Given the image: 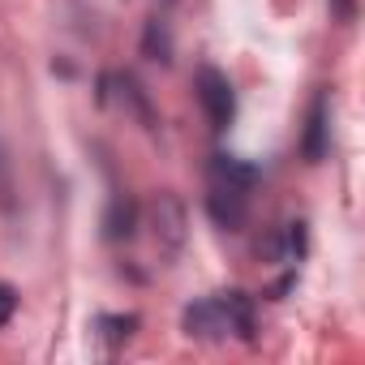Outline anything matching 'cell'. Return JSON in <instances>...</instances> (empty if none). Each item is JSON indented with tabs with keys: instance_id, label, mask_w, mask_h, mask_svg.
Segmentation results:
<instances>
[{
	"instance_id": "cell-1",
	"label": "cell",
	"mask_w": 365,
	"mask_h": 365,
	"mask_svg": "<svg viewBox=\"0 0 365 365\" xmlns=\"http://www.w3.org/2000/svg\"><path fill=\"white\" fill-rule=\"evenodd\" d=\"M198 99H202V112L211 120L215 133H224L237 116V95H232V82L228 73H220L215 65H202L198 69Z\"/></svg>"
},
{
	"instance_id": "cell-2",
	"label": "cell",
	"mask_w": 365,
	"mask_h": 365,
	"mask_svg": "<svg viewBox=\"0 0 365 365\" xmlns=\"http://www.w3.org/2000/svg\"><path fill=\"white\" fill-rule=\"evenodd\" d=\"M146 215H150L155 245H159L163 254H176L180 245H185V228H190V220H185V202H180L176 194H155Z\"/></svg>"
},
{
	"instance_id": "cell-3",
	"label": "cell",
	"mask_w": 365,
	"mask_h": 365,
	"mask_svg": "<svg viewBox=\"0 0 365 365\" xmlns=\"http://www.w3.org/2000/svg\"><path fill=\"white\" fill-rule=\"evenodd\" d=\"M207 215L224 228V232H241L245 228V215H250V194L245 190H232V185H215L207 190Z\"/></svg>"
},
{
	"instance_id": "cell-4",
	"label": "cell",
	"mask_w": 365,
	"mask_h": 365,
	"mask_svg": "<svg viewBox=\"0 0 365 365\" xmlns=\"http://www.w3.org/2000/svg\"><path fill=\"white\" fill-rule=\"evenodd\" d=\"M185 331L198 335V339H224L232 327H228V314H224L220 297H215V301H194V305L185 309Z\"/></svg>"
},
{
	"instance_id": "cell-5",
	"label": "cell",
	"mask_w": 365,
	"mask_h": 365,
	"mask_svg": "<svg viewBox=\"0 0 365 365\" xmlns=\"http://www.w3.org/2000/svg\"><path fill=\"white\" fill-rule=\"evenodd\" d=\"M207 176L215 185H232V190H245V194H254V185H258V168L237 159V155H211Z\"/></svg>"
},
{
	"instance_id": "cell-6",
	"label": "cell",
	"mask_w": 365,
	"mask_h": 365,
	"mask_svg": "<svg viewBox=\"0 0 365 365\" xmlns=\"http://www.w3.org/2000/svg\"><path fill=\"white\" fill-rule=\"evenodd\" d=\"M327 133H331V125H327V91H318L314 95V103H309V120H305V142H301V150H305V159L309 163H322L327 159Z\"/></svg>"
},
{
	"instance_id": "cell-7",
	"label": "cell",
	"mask_w": 365,
	"mask_h": 365,
	"mask_svg": "<svg viewBox=\"0 0 365 365\" xmlns=\"http://www.w3.org/2000/svg\"><path fill=\"white\" fill-rule=\"evenodd\" d=\"M138 232V202L129 194H116L103 211V237L108 241H133Z\"/></svg>"
},
{
	"instance_id": "cell-8",
	"label": "cell",
	"mask_w": 365,
	"mask_h": 365,
	"mask_svg": "<svg viewBox=\"0 0 365 365\" xmlns=\"http://www.w3.org/2000/svg\"><path fill=\"white\" fill-rule=\"evenodd\" d=\"M112 82L120 86V103H125L146 129H155V112H150V99H146V91L138 86V78H133V73H112Z\"/></svg>"
},
{
	"instance_id": "cell-9",
	"label": "cell",
	"mask_w": 365,
	"mask_h": 365,
	"mask_svg": "<svg viewBox=\"0 0 365 365\" xmlns=\"http://www.w3.org/2000/svg\"><path fill=\"white\" fill-rule=\"evenodd\" d=\"M224 314H228V327L241 335V339H254V301L245 292H224L220 297Z\"/></svg>"
},
{
	"instance_id": "cell-10",
	"label": "cell",
	"mask_w": 365,
	"mask_h": 365,
	"mask_svg": "<svg viewBox=\"0 0 365 365\" xmlns=\"http://www.w3.org/2000/svg\"><path fill=\"white\" fill-rule=\"evenodd\" d=\"M95 327H99V339H103L108 348H120V344L138 331V318H133V314H103Z\"/></svg>"
},
{
	"instance_id": "cell-11",
	"label": "cell",
	"mask_w": 365,
	"mask_h": 365,
	"mask_svg": "<svg viewBox=\"0 0 365 365\" xmlns=\"http://www.w3.org/2000/svg\"><path fill=\"white\" fill-rule=\"evenodd\" d=\"M142 52L150 56V61H172V39H168V26L159 22V18H150L146 22V35H142Z\"/></svg>"
},
{
	"instance_id": "cell-12",
	"label": "cell",
	"mask_w": 365,
	"mask_h": 365,
	"mask_svg": "<svg viewBox=\"0 0 365 365\" xmlns=\"http://www.w3.org/2000/svg\"><path fill=\"white\" fill-rule=\"evenodd\" d=\"M284 254L288 258H305V224H288V232H284Z\"/></svg>"
},
{
	"instance_id": "cell-13",
	"label": "cell",
	"mask_w": 365,
	"mask_h": 365,
	"mask_svg": "<svg viewBox=\"0 0 365 365\" xmlns=\"http://www.w3.org/2000/svg\"><path fill=\"white\" fill-rule=\"evenodd\" d=\"M14 309H18V292H14L9 284H0V327H9Z\"/></svg>"
},
{
	"instance_id": "cell-14",
	"label": "cell",
	"mask_w": 365,
	"mask_h": 365,
	"mask_svg": "<svg viewBox=\"0 0 365 365\" xmlns=\"http://www.w3.org/2000/svg\"><path fill=\"white\" fill-rule=\"evenodd\" d=\"M0 176H5V159H0Z\"/></svg>"
}]
</instances>
